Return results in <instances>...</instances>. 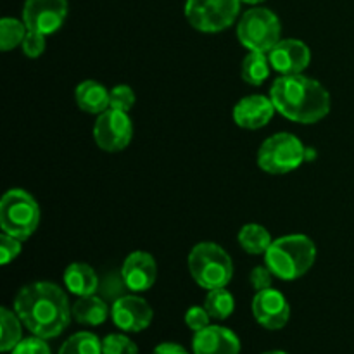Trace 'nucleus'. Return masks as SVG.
<instances>
[{
    "instance_id": "f257e3e1",
    "label": "nucleus",
    "mask_w": 354,
    "mask_h": 354,
    "mask_svg": "<svg viewBox=\"0 0 354 354\" xmlns=\"http://www.w3.org/2000/svg\"><path fill=\"white\" fill-rule=\"evenodd\" d=\"M14 311L31 334L45 341L61 335L73 317L64 290L50 282L24 286L14 299Z\"/></svg>"
},
{
    "instance_id": "f03ea898",
    "label": "nucleus",
    "mask_w": 354,
    "mask_h": 354,
    "mask_svg": "<svg viewBox=\"0 0 354 354\" xmlns=\"http://www.w3.org/2000/svg\"><path fill=\"white\" fill-rule=\"evenodd\" d=\"M270 99L294 123L313 124L330 113V95L322 83L303 75H282L273 82Z\"/></svg>"
},
{
    "instance_id": "7ed1b4c3",
    "label": "nucleus",
    "mask_w": 354,
    "mask_h": 354,
    "mask_svg": "<svg viewBox=\"0 0 354 354\" xmlns=\"http://www.w3.org/2000/svg\"><path fill=\"white\" fill-rule=\"evenodd\" d=\"M317 248L306 235H286L272 242L265 252V265L280 280H297L310 272Z\"/></svg>"
},
{
    "instance_id": "20e7f679",
    "label": "nucleus",
    "mask_w": 354,
    "mask_h": 354,
    "mask_svg": "<svg viewBox=\"0 0 354 354\" xmlns=\"http://www.w3.org/2000/svg\"><path fill=\"white\" fill-rule=\"evenodd\" d=\"M189 270L192 279L203 289L213 290L227 287L234 277L230 256L214 242H201L189 254Z\"/></svg>"
},
{
    "instance_id": "39448f33",
    "label": "nucleus",
    "mask_w": 354,
    "mask_h": 354,
    "mask_svg": "<svg viewBox=\"0 0 354 354\" xmlns=\"http://www.w3.org/2000/svg\"><path fill=\"white\" fill-rule=\"evenodd\" d=\"M40 223L37 201L21 189H10L0 201V228L3 234L26 241Z\"/></svg>"
},
{
    "instance_id": "423d86ee",
    "label": "nucleus",
    "mask_w": 354,
    "mask_h": 354,
    "mask_svg": "<svg viewBox=\"0 0 354 354\" xmlns=\"http://www.w3.org/2000/svg\"><path fill=\"white\" fill-rule=\"evenodd\" d=\"M280 19L275 12L265 7L249 9L237 24V37L248 50L270 54L280 41Z\"/></svg>"
},
{
    "instance_id": "0eeeda50",
    "label": "nucleus",
    "mask_w": 354,
    "mask_h": 354,
    "mask_svg": "<svg viewBox=\"0 0 354 354\" xmlns=\"http://www.w3.org/2000/svg\"><path fill=\"white\" fill-rule=\"evenodd\" d=\"M306 161V149L294 135L277 133L266 138L258 151V166L270 175H286Z\"/></svg>"
},
{
    "instance_id": "6e6552de",
    "label": "nucleus",
    "mask_w": 354,
    "mask_h": 354,
    "mask_svg": "<svg viewBox=\"0 0 354 354\" xmlns=\"http://www.w3.org/2000/svg\"><path fill=\"white\" fill-rule=\"evenodd\" d=\"M242 0H187L185 17L203 33H218L235 23Z\"/></svg>"
},
{
    "instance_id": "1a4fd4ad",
    "label": "nucleus",
    "mask_w": 354,
    "mask_h": 354,
    "mask_svg": "<svg viewBox=\"0 0 354 354\" xmlns=\"http://www.w3.org/2000/svg\"><path fill=\"white\" fill-rule=\"evenodd\" d=\"M133 137V124L128 113L107 109L99 114L93 124V140L102 151L120 152L130 145Z\"/></svg>"
},
{
    "instance_id": "9d476101",
    "label": "nucleus",
    "mask_w": 354,
    "mask_h": 354,
    "mask_svg": "<svg viewBox=\"0 0 354 354\" xmlns=\"http://www.w3.org/2000/svg\"><path fill=\"white\" fill-rule=\"evenodd\" d=\"M68 16V0H26L23 7V23L28 30L52 35L64 24Z\"/></svg>"
},
{
    "instance_id": "9b49d317",
    "label": "nucleus",
    "mask_w": 354,
    "mask_h": 354,
    "mask_svg": "<svg viewBox=\"0 0 354 354\" xmlns=\"http://www.w3.org/2000/svg\"><path fill=\"white\" fill-rule=\"evenodd\" d=\"M252 313L256 322L268 330H280L290 318V306L282 292L275 289L259 290L252 299Z\"/></svg>"
},
{
    "instance_id": "f8f14e48",
    "label": "nucleus",
    "mask_w": 354,
    "mask_h": 354,
    "mask_svg": "<svg viewBox=\"0 0 354 354\" xmlns=\"http://www.w3.org/2000/svg\"><path fill=\"white\" fill-rule=\"evenodd\" d=\"M114 325L123 332H142L152 324L154 311L145 299L138 296H123L111 308Z\"/></svg>"
},
{
    "instance_id": "ddd939ff",
    "label": "nucleus",
    "mask_w": 354,
    "mask_h": 354,
    "mask_svg": "<svg viewBox=\"0 0 354 354\" xmlns=\"http://www.w3.org/2000/svg\"><path fill=\"white\" fill-rule=\"evenodd\" d=\"M270 64L282 75H301L310 66L311 52L304 41L296 38L280 40L268 54Z\"/></svg>"
},
{
    "instance_id": "4468645a",
    "label": "nucleus",
    "mask_w": 354,
    "mask_h": 354,
    "mask_svg": "<svg viewBox=\"0 0 354 354\" xmlns=\"http://www.w3.org/2000/svg\"><path fill=\"white\" fill-rule=\"evenodd\" d=\"M121 273H123L128 289L133 290V292H144L156 283L158 265H156V259L152 258V254L144 251H135L124 259Z\"/></svg>"
},
{
    "instance_id": "2eb2a0df",
    "label": "nucleus",
    "mask_w": 354,
    "mask_h": 354,
    "mask_svg": "<svg viewBox=\"0 0 354 354\" xmlns=\"http://www.w3.org/2000/svg\"><path fill=\"white\" fill-rule=\"evenodd\" d=\"M194 354H239L241 341L230 328L209 325L196 332L192 341Z\"/></svg>"
},
{
    "instance_id": "dca6fc26",
    "label": "nucleus",
    "mask_w": 354,
    "mask_h": 354,
    "mask_svg": "<svg viewBox=\"0 0 354 354\" xmlns=\"http://www.w3.org/2000/svg\"><path fill=\"white\" fill-rule=\"evenodd\" d=\"M275 111V106L268 97L249 95L235 104L234 121L245 130H259L270 123Z\"/></svg>"
},
{
    "instance_id": "f3484780",
    "label": "nucleus",
    "mask_w": 354,
    "mask_h": 354,
    "mask_svg": "<svg viewBox=\"0 0 354 354\" xmlns=\"http://www.w3.org/2000/svg\"><path fill=\"white\" fill-rule=\"evenodd\" d=\"M76 104L82 111L88 114H102L104 111L109 109L111 92L100 83L93 80H85L76 86Z\"/></svg>"
},
{
    "instance_id": "a211bd4d",
    "label": "nucleus",
    "mask_w": 354,
    "mask_h": 354,
    "mask_svg": "<svg viewBox=\"0 0 354 354\" xmlns=\"http://www.w3.org/2000/svg\"><path fill=\"white\" fill-rule=\"evenodd\" d=\"M64 286L75 296H93L99 290V277L92 266L85 263H73L64 272Z\"/></svg>"
},
{
    "instance_id": "6ab92c4d",
    "label": "nucleus",
    "mask_w": 354,
    "mask_h": 354,
    "mask_svg": "<svg viewBox=\"0 0 354 354\" xmlns=\"http://www.w3.org/2000/svg\"><path fill=\"white\" fill-rule=\"evenodd\" d=\"M73 318L82 325H90V327H97L102 325L109 317V306H107L106 299L102 297L93 296H83L75 301L71 308Z\"/></svg>"
},
{
    "instance_id": "aec40b11",
    "label": "nucleus",
    "mask_w": 354,
    "mask_h": 354,
    "mask_svg": "<svg viewBox=\"0 0 354 354\" xmlns=\"http://www.w3.org/2000/svg\"><path fill=\"white\" fill-rule=\"evenodd\" d=\"M272 237H270V232L265 227L256 223L244 225L239 232V244L249 254H265L268 251V248L272 245Z\"/></svg>"
},
{
    "instance_id": "412c9836",
    "label": "nucleus",
    "mask_w": 354,
    "mask_h": 354,
    "mask_svg": "<svg viewBox=\"0 0 354 354\" xmlns=\"http://www.w3.org/2000/svg\"><path fill=\"white\" fill-rule=\"evenodd\" d=\"M23 322L17 317L16 311H10L7 308L0 310V349L3 353H9L23 341Z\"/></svg>"
},
{
    "instance_id": "4be33fe9",
    "label": "nucleus",
    "mask_w": 354,
    "mask_h": 354,
    "mask_svg": "<svg viewBox=\"0 0 354 354\" xmlns=\"http://www.w3.org/2000/svg\"><path fill=\"white\" fill-rule=\"evenodd\" d=\"M270 59L263 52H249L242 62V80L252 86H259L270 76Z\"/></svg>"
},
{
    "instance_id": "5701e85b",
    "label": "nucleus",
    "mask_w": 354,
    "mask_h": 354,
    "mask_svg": "<svg viewBox=\"0 0 354 354\" xmlns=\"http://www.w3.org/2000/svg\"><path fill=\"white\" fill-rule=\"evenodd\" d=\"M204 308H206L211 318H214V320H225L235 310L234 296L225 287L207 290V296L204 299Z\"/></svg>"
},
{
    "instance_id": "b1692460",
    "label": "nucleus",
    "mask_w": 354,
    "mask_h": 354,
    "mask_svg": "<svg viewBox=\"0 0 354 354\" xmlns=\"http://www.w3.org/2000/svg\"><path fill=\"white\" fill-rule=\"evenodd\" d=\"M59 354H102V342L95 334L78 332L61 346Z\"/></svg>"
},
{
    "instance_id": "393cba45",
    "label": "nucleus",
    "mask_w": 354,
    "mask_h": 354,
    "mask_svg": "<svg viewBox=\"0 0 354 354\" xmlns=\"http://www.w3.org/2000/svg\"><path fill=\"white\" fill-rule=\"evenodd\" d=\"M26 33L28 28L23 21H17L14 17H3L0 21V48L3 52H9L10 48L23 44Z\"/></svg>"
},
{
    "instance_id": "a878e982",
    "label": "nucleus",
    "mask_w": 354,
    "mask_h": 354,
    "mask_svg": "<svg viewBox=\"0 0 354 354\" xmlns=\"http://www.w3.org/2000/svg\"><path fill=\"white\" fill-rule=\"evenodd\" d=\"M102 354H138V348L123 334H109L102 341Z\"/></svg>"
},
{
    "instance_id": "bb28decb",
    "label": "nucleus",
    "mask_w": 354,
    "mask_h": 354,
    "mask_svg": "<svg viewBox=\"0 0 354 354\" xmlns=\"http://www.w3.org/2000/svg\"><path fill=\"white\" fill-rule=\"evenodd\" d=\"M135 104V92L128 85H118L111 90V109L123 111V113H128V111L133 107Z\"/></svg>"
},
{
    "instance_id": "cd10ccee",
    "label": "nucleus",
    "mask_w": 354,
    "mask_h": 354,
    "mask_svg": "<svg viewBox=\"0 0 354 354\" xmlns=\"http://www.w3.org/2000/svg\"><path fill=\"white\" fill-rule=\"evenodd\" d=\"M124 289H128V287L123 279V273H120V275H107L102 286H99V290L102 292V299H113V303L120 299V297L127 296Z\"/></svg>"
},
{
    "instance_id": "c85d7f7f",
    "label": "nucleus",
    "mask_w": 354,
    "mask_h": 354,
    "mask_svg": "<svg viewBox=\"0 0 354 354\" xmlns=\"http://www.w3.org/2000/svg\"><path fill=\"white\" fill-rule=\"evenodd\" d=\"M21 47H23V54L26 55V57H31V59L40 57V55L45 52V35L28 30Z\"/></svg>"
},
{
    "instance_id": "c756f323",
    "label": "nucleus",
    "mask_w": 354,
    "mask_h": 354,
    "mask_svg": "<svg viewBox=\"0 0 354 354\" xmlns=\"http://www.w3.org/2000/svg\"><path fill=\"white\" fill-rule=\"evenodd\" d=\"M21 252V241L19 239L12 237V235L2 234L0 235V263L2 265H9L10 261L19 256Z\"/></svg>"
},
{
    "instance_id": "7c9ffc66",
    "label": "nucleus",
    "mask_w": 354,
    "mask_h": 354,
    "mask_svg": "<svg viewBox=\"0 0 354 354\" xmlns=\"http://www.w3.org/2000/svg\"><path fill=\"white\" fill-rule=\"evenodd\" d=\"M10 354H50V348L41 337H28L23 339L16 348L10 351Z\"/></svg>"
},
{
    "instance_id": "2f4dec72",
    "label": "nucleus",
    "mask_w": 354,
    "mask_h": 354,
    "mask_svg": "<svg viewBox=\"0 0 354 354\" xmlns=\"http://www.w3.org/2000/svg\"><path fill=\"white\" fill-rule=\"evenodd\" d=\"M209 313L206 311V308L201 306H192L189 308V311L185 313V324L190 330L199 332L203 328L209 327Z\"/></svg>"
},
{
    "instance_id": "473e14b6",
    "label": "nucleus",
    "mask_w": 354,
    "mask_h": 354,
    "mask_svg": "<svg viewBox=\"0 0 354 354\" xmlns=\"http://www.w3.org/2000/svg\"><path fill=\"white\" fill-rule=\"evenodd\" d=\"M273 273L270 272L268 266H256L254 270L251 272V277H249V282H251L252 289L256 290V292H259V290H266L272 287V282H273Z\"/></svg>"
},
{
    "instance_id": "72a5a7b5",
    "label": "nucleus",
    "mask_w": 354,
    "mask_h": 354,
    "mask_svg": "<svg viewBox=\"0 0 354 354\" xmlns=\"http://www.w3.org/2000/svg\"><path fill=\"white\" fill-rule=\"evenodd\" d=\"M154 354H189L182 346L173 344V342H162L154 349Z\"/></svg>"
},
{
    "instance_id": "f704fd0d",
    "label": "nucleus",
    "mask_w": 354,
    "mask_h": 354,
    "mask_svg": "<svg viewBox=\"0 0 354 354\" xmlns=\"http://www.w3.org/2000/svg\"><path fill=\"white\" fill-rule=\"evenodd\" d=\"M244 3H251V6H256V3H261L265 2V0H242Z\"/></svg>"
},
{
    "instance_id": "c9c22d12",
    "label": "nucleus",
    "mask_w": 354,
    "mask_h": 354,
    "mask_svg": "<svg viewBox=\"0 0 354 354\" xmlns=\"http://www.w3.org/2000/svg\"><path fill=\"white\" fill-rule=\"evenodd\" d=\"M263 354H287V353H283V351H268V353H263Z\"/></svg>"
}]
</instances>
